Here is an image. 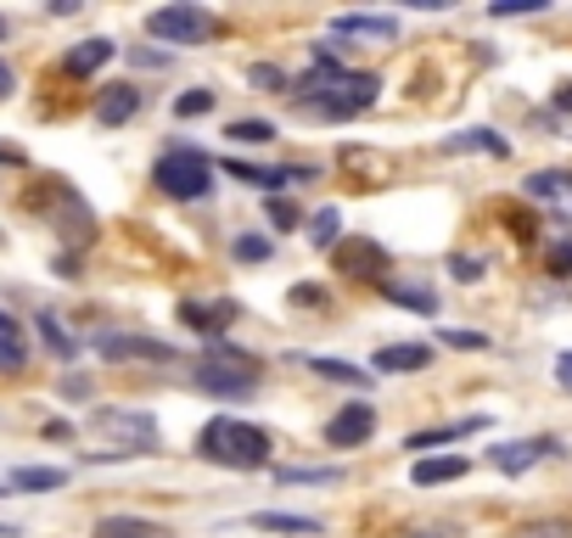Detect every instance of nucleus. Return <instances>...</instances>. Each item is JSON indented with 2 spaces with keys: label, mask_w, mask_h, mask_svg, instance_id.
Segmentation results:
<instances>
[{
  "label": "nucleus",
  "mask_w": 572,
  "mask_h": 538,
  "mask_svg": "<svg viewBox=\"0 0 572 538\" xmlns=\"http://www.w3.org/2000/svg\"><path fill=\"white\" fill-rule=\"evenodd\" d=\"M197 455L225 466V471H264L270 466V432L236 415H214L197 437Z\"/></svg>",
  "instance_id": "obj_1"
},
{
  "label": "nucleus",
  "mask_w": 572,
  "mask_h": 538,
  "mask_svg": "<svg viewBox=\"0 0 572 538\" xmlns=\"http://www.w3.org/2000/svg\"><path fill=\"white\" fill-rule=\"evenodd\" d=\"M197 387L203 393H219V399H248L259 387V359L242 354V348H214L197 365Z\"/></svg>",
  "instance_id": "obj_2"
},
{
  "label": "nucleus",
  "mask_w": 572,
  "mask_h": 538,
  "mask_svg": "<svg viewBox=\"0 0 572 538\" xmlns=\"http://www.w3.org/2000/svg\"><path fill=\"white\" fill-rule=\"evenodd\" d=\"M152 180H158L163 197H174V203H197V197H208L214 169H208L203 152H191V146H174V152L152 169Z\"/></svg>",
  "instance_id": "obj_3"
},
{
  "label": "nucleus",
  "mask_w": 572,
  "mask_h": 538,
  "mask_svg": "<svg viewBox=\"0 0 572 538\" xmlns=\"http://www.w3.org/2000/svg\"><path fill=\"white\" fill-rule=\"evenodd\" d=\"M147 28H152L163 45H203V39L219 28V18L203 12V7H158V12L147 18Z\"/></svg>",
  "instance_id": "obj_4"
},
{
  "label": "nucleus",
  "mask_w": 572,
  "mask_h": 538,
  "mask_svg": "<svg viewBox=\"0 0 572 538\" xmlns=\"http://www.w3.org/2000/svg\"><path fill=\"white\" fill-rule=\"evenodd\" d=\"M90 426L107 432V437H118L129 455H152V449H158V421H152L147 410H95Z\"/></svg>",
  "instance_id": "obj_5"
},
{
  "label": "nucleus",
  "mask_w": 572,
  "mask_h": 538,
  "mask_svg": "<svg viewBox=\"0 0 572 538\" xmlns=\"http://www.w3.org/2000/svg\"><path fill=\"white\" fill-rule=\"evenodd\" d=\"M95 354L102 359H113V365H129V359H140V365H169V359H180L169 342H158V336H95Z\"/></svg>",
  "instance_id": "obj_6"
},
{
  "label": "nucleus",
  "mask_w": 572,
  "mask_h": 538,
  "mask_svg": "<svg viewBox=\"0 0 572 538\" xmlns=\"http://www.w3.org/2000/svg\"><path fill=\"white\" fill-rule=\"evenodd\" d=\"M370 432H376V410L370 404H343L338 415L325 421V444L331 449H359Z\"/></svg>",
  "instance_id": "obj_7"
},
{
  "label": "nucleus",
  "mask_w": 572,
  "mask_h": 538,
  "mask_svg": "<svg viewBox=\"0 0 572 538\" xmlns=\"http://www.w3.org/2000/svg\"><path fill=\"white\" fill-rule=\"evenodd\" d=\"M426 365H433V348H426V342H388V348H376V359H370L376 376H415Z\"/></svg>",
  "instance_id": "obj_8"
},
{
  "label": "nucleus",
  "mask_w": 572,
  "mask_h": 538,
  "mask_svg": "<svg viewBox=\"0 0 572 538\" xmlns=\"http://www.w3.org/2000/svg\"><path fill=\"white\" fill-rule=\"evenodd\" d=\"M561 444L556 437H522V444H500V449H489V460L505 471V477H522L528 466H539L545 455H556Z\"/></svg>",
  "instance_id": "obj_9"
},
{
  "label": "nucleus",
  "mask_w": 572,
  "mask_h": 538,
  "mask_svg": "<svg viewBox=\"0 0 572 538\" xmlns=\"http://www.w3.org/2000/svg\"><path fill=\"white\" fill-rule=\"evenodd\" d=\"M338 264H343V275L381 281V270H388V253H381L376 241H348V248H338Z\"/></svg>",
  "instance_id": "obj_10"
},
{
  "label": "nucleus",
  "mask_w": 572,
  "mask_h": 538,
  "mask_svg": "<svg viewBox=\"0 0 572 538\" xmlns=\"http://www.w3.org/2000/svg\"><path fill=\"white\" fill-rule=\"evenodd\" d=\"M471 466L460 460V455H421L415 466H410V482L415 488H438V482H460Z\"/></svg>",
  "instance_id": "obj_11"
},
{
  "label": "nucleus",
  "mask_w": 572,
  "mask_h": 538,
  "mask_svg": "<svg viewBox=\"0 0 572 538\" xmlns=\"http://www.w3.org/2000/svg\"><path fill=\"white\" fill-rule=\"evenodd\" d=\"M331 34H354V39H393L399 23L393 18H381V12H343V18H331Z\"/></svg>",
  "instance_id": "obj_12"
},
{
  "label": "nucleus",
  "mask_w": 572,
  "mask_h": 538,
  "mask_svg": "<svg viewBox=\"0 0 572 538\" xmlns=\"http://www.w3.org/2000/svg\"><path fill=\"white\" fill-rule=\"evenodd\" d=\"M135 113H140V90H135V84H107L102 102H95V118H102L107 129H113V124H129Z\"/></svg>",
  "instance_id": "obj_13"
},
{
  "label": "nucleus",
  "mask_w": 572,
  "mask_h": 538,
  "mask_svg": "<svg viewBox=\"0 0 572 538\" xmlns=\"http://www.w3.org/2000/svg\"><path fill=\"white\" fill-rule=\"evenodd\" d=\"M113 51H118L113 39H79L73 51L62 57V68H68L73 79H84V73H95V68H107V62H113Z\"/></svg>",
  "instance_id": "obj_14"
},
{
  "label": "nucleus",
  "mask_w": 572,
  "mask_h": 538,
  "mask_svg": "<svg viewBox=\"0 0 572 538\" xmlns=\"http://www.w3.org/2000/svg\"><path fill=\"white\" fill-rule=\"evenodd\" d=\"M180 320H185L191 331H208V336H219V331H230V320H236V304H180Z\"/></svg>",
  "instance_id": "obj_15"
},
{
  "label": "nucleus",
  "mask_w": 572,
  "mask_h": 538,
  "mask_svg": "<svg viewBox=\"0 0 572 538\" xmlns=\"http://www.w3.org/2000/svg\"><path fill=\"white\" fill-rule=\"evenodd\" d=\"M68 471L62 466H18L7 477V488H18V494H52V488H62Z\"/></svg>",
  "instance_id": "obj_16"
},
{
  "label": "nucleus",
  "mask_w": 572,
  "mask_h": 538,
  "mask_svg": "<svg viewBox=\"0 0 572 538\" xmlns=\"http://www.w3.org/2000/svg\"><path fill=\"white\" fill-rule=\"evenodd\" d=\"M248 527H259V533H293V538H314L320 533L314 516H286V511H253Z\"/></svg>",
  "instance_id": "obj_17"
},
{
  "label": "nucleus",
  "mask_w": 572,
  "mask_h": 538,
  "mask_svg": "<svg viewBox=\"0 0 572 538\" xmlns=\"http://www.w3.org/2000/svg\"><path fill=\"white\" fill-rule=\"evenodd\" d=\"M444 152H489V158H505V152H511V140L494 135V129H460V135L444 140Z\"/></svg>",
  "instance_id": "obj_18"
},
{
  "label": "nucleus",
  "mask_w": 572,
  "mask_h": 538,
  "mask_svg": "<svg viewBox=\"0 0 572 538\" xmlns=\"http://www.w3.org/2000/svg\"><path fill=\"white\" fill-rule=\"evenodd\" d=\"M95 538H163V527L147 516H102L95 522Z\"/></svg>",
  "instance_id": "obj_19"
},
{
  "label": "nucleus",
  "mask_w": 572,
  "mask_h": 538,
  "mask_svg": "<svg viewBox=\"0 0 572 538\" xmlns=\"http://www.w3.org/2000/svg\"><path fill=\"white\" fill-rule=\"evenodd\" d=\"M28 348H23V325L12 314H0V370H23Z\"/></svg>",
  "instance_id": "obj_20"
},
{
  "label": "nucleus",
  "mask_w": 572,
  "mask_h": 538,
  "mask_svg": "<svg viewBox=\"0 0 572 538\" xmlns=\"http://www.w3.org/2000/svg\"><path fill=\"white\" fill-rule=\"evenodd\" d=\"M314 376H325V381H348V387H365L370 381V370H354V365H343V359H325V354H298Z\"/></svg>",
  "instance_id": "obj_21"
},
{
  "label": "nucleus",
  "mask_w": 572,
  "mask_h": 538,
  "mask_svg": "<svg viewBox=\"0 0 572 538\" xmlns=\"http://www.w3.org/2000/svg\"><path fill=\"white\" fill-rule=\"evenodd\" d=\"M477 426H483V421H460V426H444V432H415L404 449H415V455H421V449H444V444H455V437H466V432H477Z\"/></svg>",
  "instance_id": "obj_22"
},
{
  "label": "nucleus",
  "mask_w": 572,
  "mask_h": 538,
  "mask_svg": "<svg viewBox=\"0 0 572 538\" xmlns=\"http://www.w3.org/2000/svg\"><path fill=\"white\" fill-rule=\"evenodd\" d=\"M511 538H572V516H539V522H522Z\"/></svg>",
  "instance_id": "obj_23"
},
{
  "label": "nucleus",
  "mask_w": 572,
  "mask_h": 538,
  "mask_svg": "<svg viewBox=\"0 0 572 538\" xmlns=\"http://www.w3.org/2000/svg\"><path fill=\"white\" fill-rule=\"evenodd\" d=\"M34 325H39V336H45V348H52L57 359H73V354H79V348H73V336H68V331H62V325H57L52 314H34Z\"/></svg>",
  "instance_id": "obj_24"
},
{
  "label": "nucleus",
  "mask_w": 572,
  "mask_h": 538,
  "mask_svg": "<svg viewBox=\"0 0 572 538\" xmlns=\"http://www.w3.org/2000/svg\"><path fill=\"white\" fill-rule=\"evenodd\" d=\"M338 208H320L314 219H309V241H314V248H338Z\"/></svg>",
  "instance_id": "obj_25"
},
{
  "label": "nucleus",
  "mask_w": 572,
  "mask_h": 538,
  "mask_svg": "<svg viewBox=\"0 0 572 538\" xmlns=\"http://www.w3.org/2000/svg\"><path fill=\"white\" fill-rule=\"evenodd\" d=\"M225 135H230V140H242V146H264V140H275V124H264V118H242V124H230Z\"/></svg>",
  "instance_id": "obj_26"
},
{
  "label": "nucleus",
  "mask_w": 572,
  "mask_h": 538,
  "mask_svg": "<svg viewBox=\"0 0 572 538\" xmlns=\"http://www.w3.org/2000/svg\"><path fill=\"white\" fill-rule=\"evenodd\" d=\"M214 102H219L214 90H185L174 102V118H203V113H214Z\"/></svg>",
  "instance_id": "obj_27"
},
{
  "label": "nucleus",
  "mask_w": 572,
  "mask_h": 538,
  "mask_svg": "<svg viewBox=\"0 0 572 538\" xmlns=\"http://www.w3.org/2000/svg\"><path fill=\"white\" fill-rule=\"evenodd\" d=\"M343 471L338 466H293V471H281V482H338Z\"/></svg>",
  "instance_id": "obj_28"
},
{
  "label": "nucleus",
  "mask_w": 572,
  "mask_h": 538,
  "mask_svg": "<svg viewBox=\"0 0 572 538\" xmlns=\"http://www.w3.org/2000/svg\"><path fill=\"white\" fill-rule=\"evenodd\" d=\"M550 0H500V7H489L494 18H528V12H545Z\"/></svg>",
  "instance_id": "obj_29"
},
{
  "label": "nucleus",
  "mask_w": 572,
  "mask_h": 538,
  "mask_svg": "<svg viewBox=\"0 0 572 538\" xmlns=\"http://www.w3.org/2000/svg\"><path fill=\"white\" fill-rule=\"evenodd\" d=\"M528 191H534V197H561V191H567V174H534Z\"/></svg>",
  "instance_id": "obj_30"
},
{
  "label": "nucleus",
  "mask_w": 572,
  "mask_h": 538,
  "mask_svg": "<svg viewBox=\"0 0 572 538\" xmlns=\"http://www.w3.org/2000/svg\"><path fill=\"white\" fill-rule=\"evenodd\" d=\"M236 259H248V264L270 259V241H264V236H242V241H236Z\"/></svg>",
  "instance_id": "obj_31"
},
{
  "label": "nucleus",
  "mask_w": 572,
  "mask_h": 538,
  "mask_svg": "<svg viewBox=\"0 0 572 538\" xmlns=\"http://www.w3.org/2000/svg\"><path fill=\"white\" fill-rule=\"evenodd\" d=\"M248 79H253L259 90H286V73H281V68H270V62H259Z\"/></svg>",
  "instance_id": "obj_32"
},
{
  "label": "nucleus",
  "mask_w": 572,
  "mask_h": 538,
  "mask_svg": "<svg viewBox=\"0 0 572 538\" xmlns=\"http://www.w3.org/2000/svg\"><path fill=\"white\" fill-rule=\"evenodd\" d=\"M449 348H489V336H477V331H444Z\"/></svg>",
  "instance_id": "obj_33"
},
{
  "label": "nucleus",
  "mask_w": 572,
  "mask_h": 538,
  "mask_svg": "<svg viewBox=\"0 0 572 538\" xmlns=\"http://www.w3.org/2000/svg\"><path fill=\"white\" fill-rule=\"evenodd\" d=\"M550 270L556 275H572V248H550Z\"/></svg>",
  "instance_id": "obj_34"
},
{
  "label": "nucleus",
  "mask_w": 572,
  "mask_h": 538,
  "mask_svg": "<svg viewBox=\"0 0 572 538\" xmlns=\"http://www.w3.org/2000/svg\"><path fill=\"white\" fill-rule=\"evenodd\" d=\"M293 304H325L320 286H293Z\"/></svg>",
  "instance_id": "obj_35"
},
{
  "label": "nucleus",
  "mask_w": 572,
  "mask_h": 538,
  "mask_svg": "<svg viewBox=\"0 0 572 538\" xmlns=\"http://www.w3.org/2000/svg\"><path fill=\"white\" fill-rule=\"evenodd\" d=\"M556 381H561L567 393H572V354H561V359H556Z\"/></svg>",
  "instance_id": "obj_36"
},
{
  "label": "nucleus",
  "mask_w": 572,
  "mask_h": 538,
  "mask_svg": "<svg viewBox=\"0 0 572 538\" xmlns=\"http://www.w3.org/2000/svg\"><path fill=\"white\" fill-rule=\"evenodd\" d=\"M12 90H18V73H12L7 62H0V102H7V95H12Z\"/></svg>",
  "instance_id": "obj_37"
},
{
  "label": "nucleus",
  "mask_w": 572,
  "mask_h": 538,
  "mask_svg": "<svg viewBox=\"0 0 572 538\" xmlns=\"http://www.w3.org/2000/svg\"><path fill=\"white\" fill-rule=\"evenodd\" d=\"M477 275H483V270H477L471 259H455V281H477Z\"/></svg>",
  "instance_id": "obj_38"
},
{
  "label": "nucleus",
  "mask_w": 572,
  "mask_h": 538,
  "mask_svg": "<svg viewBox=\"0 0 572 538\" xmlns=\"http://www.w3.org/2000/svg\"><path fill=\"white\" fill-rule=\"evenodd\" d=\"M62 393H68V399H84V393H90V381H84V376H68Z\"/></svg>",
  "instance_id": "obj_39"
},
{
  "label": "nucleus",
  "mask_w": 572,
  "mask_h": 538,
  "mask_svg": "<svg viewBox=\"0 0 572 538\" xmlns=\"http://www.w3.org/2000/svg\"><path fill=\"white\" fill-rule=\"evenodd\" d=\"M0 538H18V533H12V527H0Z\"/></svg>",
  "instance_id": "obj_40"
},
{
  "label": "nucleus",
  "mask_w": 572,
  "mask_h": 538,
  "mask_svg": "<svg viewBox=\"0 0 572 538\" xmlns=\"http://www.w3.org/2000/svg\"><path fill=\"white\" fill-rule=\"evenodd\" d=\"M0 39H7V18H0Z\"/></svg>",
  "instance_id": "obj_41"
},
{
  "label": "nucleus",
  "mask_w": 572,
  "mask_h": 538,
  "mask_svg": "<svg viewBox=\"0 0 572 538\" xmlns=\"http://www.w3.org/2000/svg\"><path fill=\"white\" fill-rule=\"evenodd\" d=\"M0 494H7V488H0Z\"/></svg>",
  "instance_id": "obj_42"
}]
</instances>
